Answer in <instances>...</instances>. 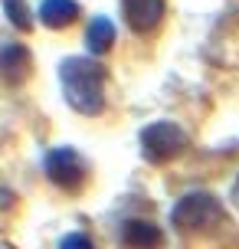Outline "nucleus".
<instances>
[{
	"label": "nucleus",
	"mask_w": 239,
	"mask_h": 249,
	"mask_svg": "<svg viewBox=\"0 0 239 249\" xmlns=\"http://www.w3.org/2000/svg\"><path fill=\"white\" fill-rule=\"evenodd\" d=\"M223 216H226L223 203L213 194H206V190H190L171 207V223L180 233H203L210 226L223 223Z\"/></svg>",
	"instance_id": "2"
},
{
	"label": "nucleus",
	"mask_w": 239,
	"mask_h": 249,
	"mask_svg": "<svg viewBox=\"0 0 239 249\" xmlns=\"http://www.w3.org/2000/svg\"><path fill=\"white\" fill-rule=\"evenodd\" d=\"M59 86L72 112L88 118L105 112V66L95 56H66L59 62Z\"/></svg>",
	"instance_id": "1"
},
{
	"label": "nucleus",
	"mask_w": 239,
	"mask_h": 249,
	"mask_svg": "<svg viewBox=\"0 0 239 249\" xmlns=\"http://www.w3.org/2000/svg\"><path fill=\"white\" fill-rule=\"evenodd\" d=\"M13 200H17V197H13V190L0 187V213H3V210H10V207H13Z\"/></svg>",
	"instance_id": "12"
},
{
	"label": "nucleus",
	"mask_w": 239,
	"mask_h": 249,
	"mask_svg": "<svg viewBox=\"0 0 239 249\" xmlns=\"http://www.w3.org/2000/svg\"><path fill=\"white\" fill-rule=\"evenodd\" d=\"M141 158L148 164H167L180 158L187 148V131L174 122H151L141 128Z\"/></svg>",
	"instance_id": "3"
},
{
	"label": "nucleus",
	"mask_w": 239,
	"mask_h": 249,
	"mask_svg": "<svg viewBox=\"0 0 239 249\" xmlns=\"http://www.w3.org/2000/svg\"><path fill=\"white\" fill-rule=\"evenodd\" d=\"M85 46H88L92 56H105L115 46V23L108 17H95L85 26Z\"/></svg>",
	"instance_id": "9"
},
{
	"label": "nucleus",
	"mask_w": 239,
	"mask_h": 249,
	"mask_svg": "<svg viewBox=\"0 0 239 249\" xmlns=\"http://www.w3.org/2000/svg\"><path fill=\"white\" fill-rule=\"evenodd\" d=\"M76 20H79L76 0H43L39 3V23L46 26V30H66Z\"/></svg>",
	"instance_id": "8"
},
{
	"label": "nucleus",
	"mask_w": 239,
	"mask_h": 249,
	"mask_svg": "<svg viewBox=\"0 0 239 249\" xmlns=\"http://www.w3.org/2000/svg\"><path fill=\"white\" fill-rule=\"evenodd\" d=\"M3 3V13H7V20H10L20 33H30L33 30V13L26 7V0H0Z\"/></svg>",
	"instance_id": "10"
},
{
	"label": "nucleus",
	"mask_w": 239,
	"mask_h": 249,
	"mask_svg": "<svg viewBox=\"0 0 239 249\" xmlns=\"http://www.w3.org/2000/svg\"><path fill=\"white\" fill-rule=\"evenodd\" d=\"M164 10H167V0H121V17L128 30L138 36H148L161 26Z\"/></svg>",
	"instance_id": "5"
},
{
	"label": "nucleus",
	"mask_w": 239,
	"mask_h": 249,
	"mask_svg": "<svg viewBox=\"0 0 239 249\" xmlns=\"http://www.w3.org/2000/svg\"><path fill=\"white\" fill-rule=\"evenodd\" d=\"M33 59L23 43H0V82L7 86H23L30 79Z\"/></svg>",
	"instance_id": "6"
},
{
	"label": "nucleus",
	"mask_w": 239,
	"mask_h": 249,
	"mask_svg": "<svg viewBox=\"0 0 239 249\" xmlns=\"http://www.w3.org/2000/svg\"><path fill=\"white\" fill-rule=\"evenodd\" d=\"M118 243L125 249H164V233H161V226L151 223V220L131 216V220L121 223Z\"/></svg>",
	"instance_id": "7"
},
{
	"label": "nucleus",
	"mask_w": 239,
	"mask_h": 249,
	"mask_svg": "<svg viewBox=\"0 0 239 249\" xmlns=\"http://www.w3.org/2000/svg\"><path fill=\"white\" fill-rule=\"evenodd\" d=\"M43 171L66 194H79L88 180V167L82 161V154L76 148H66V144L63 148H50L43 154Z\"/></svg>",
	"instance_id": "4"
},
{
	"label": "nucleus",
	"mask_w": 239,
	"mask_h": 249,
	"mask_svg": "<svg viewBox=\"0 0 239 249\" xmlns=\"http://www.w3.org/2000/svg\"><path fill=\"white\" fill-rule=\"evenodd\" d=\"M59 249H95V243L85 236V233H66L59 239Z\"/></svg>",
	"instance_id": "11"
},
{
	"label": "nucleus",
	"mask_w": 239,
	"mask_h": 249,
	"mask_svg": "<svg viewBox=\"0 0 239 249\" xmlns=\"http://www.w3.org/2000/svg\"><path fill=\"white\" fill-rule=\"evenodd\" d=\"M229 200H233V207L239 210V177L233 180V187H229Z\"/></svg>",
	"instance_id": "13"
}]
</instances>
